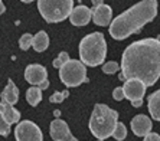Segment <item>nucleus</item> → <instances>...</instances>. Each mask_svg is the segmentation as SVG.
<instances>
[{"instance_id":"obj_1","label":"nucleus","mask_w":160,"mask_h":141,"mask_svg":"<svg viewBox=\"0 0 160 141\" xmlns=\"http://www.w3.org/2000/svg\"><path fill=\"white\" fill-rule=\"evenodd\" d=\"M160 76V42L157 37H146L128 45L121 56L120 81L138 79L152 86Z\"/></svg>"},{"instance_id":"obj_2","label":"nucleus","mask_w":160,"mask_h":141,"mask_svg":"<svg viewBox=\"0 0 160 141\" xmlns=\"http://www.w3.org/2000/svg\"><path fill=\"white\" fill-rule=\"evenodd\" d=\"M157 15V0H142L133 7L127 9L110 23V35L116 41L127 39L133 33H137L150 23Z\"/></svg>"},{"instance_id":"obj_3","label":"nucleus","mask_w":160,"mask_h":141,"mask_svg":"<svg viewBox=\"0 0 160 141\" xmlns=\"http://www.w3.org/2000/svg\"><path fill=\"white\" fill-rule=\"evenodd\" d=\"M118 123V112L105 104H95L89 118V131L100 141L110 138Z\"/></svg>"},{"instance_id":"obj_4","label":"nucleus","mask_w":160,"mask_h":141,"mask_svg":"<svg viewBox=\"0 0 160 141\" xmlns=\"http://www.w3.org/2000/svg\"><path fill=\"white\" fill-rule=\"evenodd\" d=\"M105 56H107V43L102 33L92 32L81 41L79 58L85 66H98L105 61Z\"/></svg>"},{"instance_id":"obj_5","label":"nucleus","mask_w":160,"mask_h":141,"mask_svg":"<svg viewBox=\"0 0 160 141\" xmlns=\"http://www.w3.org/2000/svg\"><path fill=\"white\" fill-rule=\"evenodd\" d=\"M74 0H38V10L48 23L62 22L69 16Z\"/></svg>"},{"instance_id":"obj_6","label":"nucleus","mask_w":160,"mask_h":141,"mask_svg":"<svg viewBox=\"0 0 160 141\" xmlns=\"http://www.w3.org/2000/svg\"><path fill=\"white\" fill-rule=\"evenodd\" d=\"M58 69H59L61 82L65 84L68 88H75V86H79L81 84L88 81V78H87V66L81 61L69 59Z\"/></svg>"},{"instance_id":"obj_7","label":"nucleus","mask_w":160,"mask_h":141,"mask_svg":"<svg viewBox=\"0 0 160 141\" xmlns=\"http://www.w3.org/2000/svg\"><path fill=\"white\" fill-rule=\"evenodd\" d=\"M16 141H43L41 128L33 121H20L15 128Z\"/></svg>"},{"instance_id":"obj_8","label":"nucleus","mask_w":160,"mask_h":141,"mask_svg":"<svg viewBox=\"0 0 160 141\" xmlns=\"http://www.w3.org/2000/svg\"><path fill=\"white\" fill-rule=\"evenodd\" d=\"M25 79L33 86H39L42 91L49 86L48 70L39 63H32L25 69Z\"/></svg>"},{"instance_id":"obj_9","label":"nucleus","mask_w":160,"mask_h":141,"mask_svg":"<svg viewBox=\"0 0 160 141\" xmlns=\"http://www.w3.org/2000/svg\"><path fill=\"white\" fill-rule=\"evenodd\" d=\"M121 88L124 92V98H127L130 102H134V101H143L147 86L138 79H127Z\"/></svg>"},{"instance_id":"obj_10","label":"nucleus","mask_w":160,"mask_h":141,"mask_svg":"<svg viewBox=\"0 0 160 141\" xmlns=\"http://www.w3.org/2000/svg\"><path fill=\"white\" fill-rule=\"evenodd\" d=\"M49 135L53 141H78V138H75L69 131V127L65 121L56 118L51 123L49 127Z\"/></svg>"},{"instance_id":"obj_11","label":"nucleus","mask_w":160,"mask_h":141,"mask_svg":"<svg viewBox=\"0 0 160 141\" xmlns=\"http://www.w3.org/2000/svg\"><path fill=\"white\" fill-rule=\"evenodd\" d=\"M91 19L98 26H108L112 20V9L105 3L94 6L91 10Z\"/></svg>"},{"instance_id":"obj_12","label":"nucleus","mask_w":160,"mask_h":141,"mask_svg":"<svg viewBox=\"0 0 160 141\" xmlns=\"http://www.w3.org/2000/svg\"><path fill=\"white\" fill-rule=\"evenodd\" d=\"M131 131L134 133V135L137 137H144L146 134H149L153 128V124L150 121V118L144 114H138L131 119Z\"/></svg>"},{"instance_id":"obj_13","label":"nucleus","mask_w":160,"mask_h":141,"mask_svg":"<svg viewBox=\"0 0 160 141\" xmlns=\"http://www.w3.org/2000/svg\"><path fill=\"white\" fill-rule=\"evenodd\" d=\"M68 17L74 26H85L91 20V9L84 6V4H79L77 7H72Z\"/></svg>"},{"instance_id":"obj_14","label":"nucleus","mask_w":160,"mask_h":141,"mask_svg":"<svg viewBox=\"0 0 160 141\" xmlns=\"http://www.w3.org/2000/svg\"><path fill=\"white\" fill-rule=\"evenodd\" d=\"M0 115H2L4 118V121L9 123L10 125L12 124H18L19 119H20V112H19L13 105L8 104V102H4V101L0 102Z\"/></svg>"},{"instance_id":"obj_15","label":"nucleus","mask_w":160,"mask_h":141,"mask_svg":"<svg viewBox=\"0 0 160 141\" xmlns=\"http://www.w3.org/2000/svg\"><path fill=\"white\" fill-rule=\"evenodd\" d=\"M0 97H2V101H4V102H8L10 105H15L19 100V89L15 85V82L9 81L6 88L3 89V92L0 94Z\"/></svg>"},{"instance_id":"obj_16","label":"nucleus","mask_w":160,"mask_h":141,"mask_svg":"<svg viewBox=\"0 0 160 141\" xmlns=\"http://www.w3.org/2000/svg\"><path fill=\"white\" fill-rule=\"evenodd\" d=\"M49 46V36L45 30L38 32L33 37H32V48L36 52H45Z\"/></svg>"},{"instance_id":"obj_17","label":"nucleus","mask_w":160,"mask_h":141,"mask_svg":"<svg viewBox=\"0 0 160 141\" xmlns=\"http://www.w3.org/2000/svg\"><path fill=\"white\" fill-rule=\"evenodd\" d=\"M147 104H149V112L153 117V119L159 121L160 119V91L153 92L152 95L147 100Z\"/></svg>"},{"instance_id":"obj_18","label":"nucleus","mask_w":160,"mask_h":141,"mask_svg":"<svg viewBox=\"0 0 160 141\" xmlns=\"http://www.w3.org/2000/svg\"><path fill=\"white\" fill-rule=\"evenodd\" d=\"M26 101L29 102V105L36 107L39 102L42 101V89L39 86H32L26 91Z\"/></svg>"},{"instance_id":"obj_19","label":"nucleus","mask_w":160,"mask_h":141,"mask_svg":"<svg viewBox=\"0 0 160 141\" xmlns=\"http://www.w3.org/2000/svg\"><path fill=\"white\" fill-rule=\"evenodd\" d=\"M112 137L116 138L117 141H123L124 138L127 137V128L123 123H117L116 127H114V131L111 134Z\"/></svg>"},{"instance_id":"obj_20","label":"nucleus","mask_w":160,"mask_h":141,"mask_svg":"<svg viewBox=\"0 0 160 141\" xmlns=\"http://www.w3.org/2000/svg\"><path fill=\"white\" fill-rule=\"evenodd\" d=\"M32 35L30 33H25L22 35V37L19 39V46H20V49L22 51H28V49L32 46Z\"/></svg>"},{"instance_id":"obj_21","label":"nucleus","mask_w":160,"mask_h":141,"mask_svg":"<svg viewBox=\"0 0 160 141\" xmlns=\"http://www.w3.org/2000/svg\"><path fill=\"white\" fill-rule=\"evenodd\" d=\"M68 97H69V92H68V91H58V92H55L53 95H51L49 101H51L52 104H59L63 100H67Z\"/></svg>"},{"instance_id":"obj_22","label":"nucleus","mask_w":160,"mask_h":141,"mask_svg":"<svg viewBox=\"0 0 160 141\" xmlns=\"http://www.w3.org/2000/svg\"><path fill=\"white\" fill-rule=\"evenodd\" d=\"M120 69V65L117 62H114V61H111V62H107L102 65V72L104 74H116L117 70Z\"/></svg>"},{"instance_id":"obj_23","label":"nucleus","mask_w":160,"mask_h":141,"mask_svg":"<svg viewBox=\"0 0 160 141\" xmlns=\"http://www.w3.org/2000/svg\"><path fill=\"white\" fill-rule=\"evenodd\" d=\"M71 59L69 58V55H68V52H61L59 55H58V58H56L55 61H53V66L55 68H59V66H62L65 62H68V61Z\"/></svg>"},{"instance_id":"obj_24","label":"nucleus","mask_w":160,"mask_h":141,"mask_svg":"<svg viewBox=\"0 0 160 141\" xmlns=\"http://www.w3.org/2000/svg\"><path fill=\"white\" fill-rule=\"evenodd\" d=\"M9 134H10V124L6 123V121H4V118L0 115V135L8 137Z\"/></svg>"},{"instance_id":"obj_25","label":"nucleus","mask_w":160,"mask_h":141,"mask_svg":"<svg viewBox=\"0 0 160 141\" xmlns=\"http://www.w3.org/2000/svg\"><path fill=\"white\" fill-rule=\"evenodd\" d=\"M112 98L116 101H123L124 100V92H123V88L121 86H117L112 92Z\"/></svg>"},{"instance_id":"obj_26","label":"nucleus","mask_w":160,"mask_h":141,"mask_svg":"<svg viewBox=\"0 0 160 141\" xmlns=\"http://www.w3.org/2000/svg\"><path fill=\"white\" fill-rule=\"evenodd\" d=\"M143 141H160V135L157 133H152V131H150L149 134L144 135V140Z\"/></svg>"},{"instance_id":"obj_27","label":"nucleus","mask_w":160,"mask_h":141,"mask_svg":"<svg viewBox=\"0 0 160 141\" xmlns=\"http://www.w3.org/2000/svg\"><path fill=\"white\" fill-rule=\"evenodd\" d=\"M4 12H6V6H4V4H3V2L0 0V16L3 15Z\"/></svg>"},{"instance_id":"obj_28","label":"nucleus","mask_w":160,"mask_h":141,"mask_svg":"<svg viewBox=\"0 0 160 141\" xmlns=\"http://www.w3.org/2000/svg\"><path fill=\"white\" fill-rule=\"evenodd\" d=\"M102 3H104L102 0H92V4H94V6H98V4H102Z\"/></svg>"},{"instance_id":"obj_29","label":"nucleus","mask_w":160,"mask_h":141,"mask_svg":"<svg viewBox=\"0 0 160 141\" xmlns=\"http://www.w3.org/2000/svg\"><path fill=\"white\" fill-rule=\"evenodd\" d=\"M23 3H32V2H33V0H22Z\"/></svg>"},{"instance_id":"obj_30","label":"nucleus","mask_w":160,"mask_h":141,"mask_svg":"<svg viewBox=\"0 0 160 141\" xmlns=\"http://www.w3.org/2000/svg\"><path fill=\"white\" fill-rule=\"evenodd\" d=\"M98 141H100V140H98Z\"/></svg>"}]
</instances>
